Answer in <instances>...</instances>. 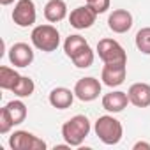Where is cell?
Wrapping results in <instances>:
<instances>
[{"label": "cell", "instance_id": "obj_1", "mask_svg": "<svg viewBox=\"0 0 150 150\" xmlns=\"http://www.w3.org/2000/svg\"><path fill=\"white\" fill-rule=\"evenodd\" d=\"M90 132V122L85 115H76L62 125V136L69 146H80Z\"/></svg>", "mask_w": 150, "mask_h": 150}, {"label": "cell", "instance_id": "obj_2", "mask_svg": "<svg viewBox=\"0 0 150 150\" xmlns=\"http://www.w3.org/2000/svg\"><path fill=\"white\" fill-rule=\"evenodd\" d=\"M94 129H96V134L99 136V139L104 145H117L124 136V129H122L120 120H117L111 115L99 117Z\"/></svg>", "mask_w": 150, "mask_h": 150}, {"label": "cell", "instance_id": "obj_3", "mask_svg": "<svg viewBox=\"0 0 150 150\" xmlns=\"http://www.w3.org/2000/svg\"><path fill=\"white\" fill-rule=\"evenodd\" d=\"M30 39H32V44L37 50L46 51V53L55 51L58 48V44H60V34L53 25H39V27H35L32 30V34H30Z\"/></svg>", "mask_w": 150, "mask_h": 150}, {"label": "cell", "instance_id": "obj_4", "mask_svg": "<svg viewBox=\"0 0 150 150\" xmlns=\"http://www.w3.org/2000/svg\"><path fill=\"white\" fill-rule=\"evenodd\" d=\"M99 58L110 65H127V53L115 39H101L97 42Z\"/></svg>", "mask_w": 150, "mask_h": 150}, {"label": "cell", "instance_id": "obj_5", "mask_svg": "<svg viewBox=\"0 0 150 150\" xmlns=\"http://www.w3.org/2000/svg\"><path fill=\"white\" fill-rule=\"evenodd\" d=\"M9 145L13 150H44L46 148V143L28 131H16L9 138Z\"/></svg>", "mask_w": 150, "mask_h": 150}, {"label": "cell", "instance_id": "obj_6", "mask_svg": "<svg viewBox=\"0 0 150 150\" xmlns=\"http://www.w3.org/2000/svg\"><path fill=\"white\" fill-rule=\"evenodd\" d=\"M37 13H35V4L34 0H18L13 11V20L18 27H30L35 23Z\"/></svg>", "mask_w": 150, "mask_h": 150}, {"label": "cell", "instance_id": "obj_7", "mask_svg": "<svg viewBox=\"0 0 150 150\" xmlns=\"http://www.w3.org/2000/svg\"><path fill=\"white\" fill-rule=\"evenodd\" d=\"M74 94L76 97L83 103H90V101H96L101 94V83L99 80L88 76V78H81L76 81L74 85Z\"/></svg>", "mask_w": 150, "mask_h": 150}, {"label": "cell", "instance_id": "obj_8", "mask_svg": "<svg viewBox=\"0 0 150 150\" xmlns=\"http://www.w3.org/2000/svg\"><path fill=\"white\" fill-rule=\"evenodd\" d=\"M96 18H97V13L87 4V6H80L74 11H71L69 23H71V27L78 28V30H85V28H90L96 23Z\"/></svg>", "mask_w": 150, "mask_h": 150}, {"label": "cell", "instance_id": "obj_9", "mask_svg": "<svg viewBox=\"0 0 150 150\" xmlns=\"http://www.w3.org/2000/svg\"><path fill=\"white\" fill-rule=\"evenodd\" d=\"M9 60L14 67H28L34 62V50L27 42H16L9 50Z\"/></svg>", "mask_w": 150, "mask_h": 150}, {"label": "cell", "instance_id": "obj_10", "mask_svg": "<svg viewBox=\"0 0 150 150\" xmlns=\"http://www.w3.org/2000/svg\"><path fill=\"white\" fill-rule=\"evenodd\" d=\"M108 27L115 34H125L132 27V14L125 9H115L108 18Z\"/></svg>", "mask_w": 150, "mask_h": 150}, {"label": "cell", "instance_id": "obj_11", "mask_svg": "<svg viewBox=\"0 0 150 150\" xmlns=\"http://www.w3.org/2000/svg\"><path fill=\"white\" fill-rule=\"evenodd\" d=\"M129 103L136 108H146L150 106V85L148 83H134L127 90Z\"/></svg>", "mask_w": 150, "mask_h": 150}, {"label": "cell", "instance_id": "obj_12", "mask_svg": "<svg viewBox=\"0 0 150 150\" xmlns=\"http://www.w3.org/2000/svg\"><path fill=\"white\" fill-rule=\"evenodd\" d=\"M125 74H127L125 65H110V64H104L103 72H101V80L108 87H118V85L124 83Z\"/></svg>", "mask_w": 150, "mask_h": 150}, {"label": "cell", "instance_id": "obj_13", "mask_svg": "<svg viewBox=\"0 0 150 150\" xmlns=\"http://www.w3.org/2000/svg\"><path fill=\"white\" fill-rule=\"evenodd\" d=\"M129 104V96L127 92H110L103 97V108L110 113H120L124 108H127Z\"/></svg>", "mask_w": 150, "mask_h": 150}, {"label": "cell", "instance_id": "obj_14", "mask_svg": "<svg viewBox=\"0 0 150 150\" xmlns=\"http://www.w3.org/2000/svg\"><path fill=\"white\" fill-rule=\"evenodd\" d=\"M74 90L71 92L69 88L65 87H57L50 92V104L57 110H65V108H71L72 101H74Z\"/></svg>", "mask_w": 150, "mask_h": 150}, {"label": "cell", "instance_id": "obj_15", "mask_svg": "<svg viewBox=\"0 0 150 150\" xmlns=\"http://www.w3.org/2000/svg\"><path fill=\"white\" fill-rule=\"evenodd\" d=\"M67 16V4L64 0H50L44 6V18L50 23H58Z\"/></svg>", "mask_w": 150, "mask_h": 150}, {"label": "cell", "instance_id": "obj_16", "mask_svg": "<svg viewBox=\"0 0 150 150\" xmlns=\"http://www.w3.org/2000/svg\"><path fill=\"white\" fill-rule=\"evenodd\" d=\"M87 46H88V42L85 41V37H81V35H69L65 39V42H64V51H65V55L69 58H72V57H76L81 50H85Z\"/></svg>", "mask_w": 150, "mask_h": 150}, {"label": "cell", "instance_id": "obj_17", "mask_svg": "<svg viewBox=\"0 0 150 150\" xmlns=\"http://www.w3.org/2000/svg\"><path fill=\"white\" fill-rule=\"evenodd\" d=\"M21 76L11 67H6L2 65L0 67V87H2L4 90H13L18 83H20Z\"/></svg>", "mask_w": 150, "mask_h": 150}, {"label": "cell", "instance_id": "obj_18", "mask_svg": "<svg viewBox=\"0 0 150 150\" xmlns=\"http://www.w3.org/2000/svg\"><path fill=\"white\" fill-rule=\"evenodd\" d=\"M6 110H7V113H9V117H11V120H13L14 125H20L27 118V106L21 101H11V103H7Z\"/></svg>", "mask_w": 150, "mask_h": 150}, {"label": "cell", "instance_id": "obj_19", "mask_svg": "<svg viewBox=\"0 0 150 150\" xmlns=\"http://www.w3.org/2000/svg\"><path fill=\"white\" fill-rule=\"evenodd\" d=\"M34 90H35L34 80H32V78H28V76H21L20 83L13 88L14 96H18V97H30V96L34 94Z\"/></svg>", "mask_w": 150, "mask_h": 150}, {"label": "cell", "instance_id": "obj_20", "mask_svg": "<svg viewBox=\"0 0 150 150\" xmlns=\"http://www.w3.org/2000/svg\"><path fill=\"white\" fill-rule=\"evenodd\" d=\"M71 60H72V64L76 65V67H80V69H87V67H90V65L94 64V51H92L90 46H87V48L81 50L76 57H72Z\"/></svg>", "mask_w": 150, "mask_h": 150}, {"label": "cell", "instance_id": "obj_21", "mask_svg": "<svg viewBox=\"0 0 150 150\" xmlns=\"http://www.w3.org/2000/svg\"><path fill=\"white\" fill-rule=\"evenodd\" d=\"M136 48L141 53L150 55V27H145V28L138 30V34H136Z\"/></svg>", "mask_w": 150, "mask_h": 150}, {"label": "cell", "instance_id": "obj_22", "mask_svg": "<svg viewBox=\"0 0 150 150\" xmlns=\"http://www.w3.org/2000/svg\"><path fill=\"white\" fill-rule=\"evenodd\" d=\"M13 127H14V124H13L9 113H7V110L4 106L2 110H0V134H7Z\"/></svg>", "mask_w": 150, "mask_h": 150}, {"label": "cell", "instance_id": "obj_23", "mask_svg": "<svg viewBox=\"0 0 150 150\" xmlns=\"http://www.w3.org/2000/svg\"><path fill=\"white\" fill-rule=\"evenodd\" d=\"M87 4L97 13V14H103L110 9V4H111V0H87Z\"/></svg>", "mask_w": 150, "mask_h": 150}, {"label": "cell", "instance_id": "obj_24", "mask_svg": "<svg viewBox=\"0 0 150 150\" xmlns=\"http://www.w3.org/2000/svg\"><path fill=\"white\" fill-rule=\"evenodd\" d=\"M139 148H150V145H148V143H145V141H139V143H136V145H134V150H139Z\"/></svg>", "mask_w": 150, "mask_h": 150}, {"label": "cell", "instance_id": "obj_25", "mask_svg": "<svg viewBox=\"0 0 150 150\" xmlns=\"http://www.w3.org/2000/svg\"><path fill=\"white\" fill-rule=\"evenodd\" d=\"M13 2H14V0H0V4H2V6H9Z\"/></svg>", "mask_w": 150, "mask_h": 150}]
</instances>
